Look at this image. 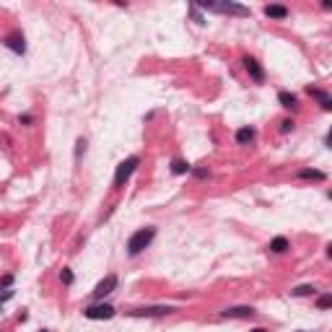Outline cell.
Segmentation results:
<instances>
[{
	"label": "cell",
	"instance_id": "cell-1",
	"mask_svg": "<svg viewBox=\"0 0 332 332\" xmlns=\"http://www.w3.org/2000/svg\"><path fill=\"white\" fill-rule=\"evenodd\" d=\"M156 239V229L153 226H145V229H138L130 239H127V254L130 257H135V254H140L143 249L150 247V241Z\"/></svg>",
	"mask_w": 332,
	"mask_h": 332
},
{
	"label": "cell",
	"instance_id": "cell-2",
	"mask_svg": "<svg viewBox=\"0 0 332 332\" xmlns=\"http://www.w3.org/2000/svg\"><path fill=\"white\" fill-rule=\"evenodd\" d=\"M138 163H140L138 156H130V158H125L122 163L117 166V172H114V187H117V190H119V187H125V182L132 177V172L138 169Z\"/></svg>",
	"mask_w": 332,
	"mask_h": 332
},
{
	"label": "cell",
	"instance_id": "cell-3",
	"mask_svg": "<svg viewBox=\"0 0 332 332\" xmlns=\"http://www.w3.org/2000/svg\"><path fill=\"white\" fill-rule=\"evenodd\" d=\"M200 8H208V11H221V13H231V16H249V8L239 6V3H200Z\"/></svg>",
	"mask_w": 332,
	"mask_h": 332
},
{
	"label": "cell",
	"instance_id": "cell-4",
	"mask_svg": "<svg viewBox=\"0 0 332 332\" xmlns=\"http://www.w3.org/2000/svg\"><path fill=\"white\" fill-rule=\"evenodd\" d=\"M83 314H86V319H112L114 316V306L112 304H91V306H86L83 309Z\"/></svg>",
	"mask_w": 332,
	"mask_h": 332
},
{
	"label": "cell",
	"instance_id": "cell-5",
	"mask_svg": "<svg viewBox=\"0 0 332 332\" xmlns=\"http://www.w3.org/2000/svg\"><path fill=\"white\" fill-rule=\"evenodd\" d=\"M223 319H252L254 316V309L252 306H229L221 311Z\"/></svg>",
	"mask_w": 332,
	"mask_h": 332
},
{
	"label": "cell",
	"instance_id": "cell-6",
	"mask_svg": "<svg viewBox=\"0 0 332 332\" xmlns=\"http://www.w3.org/2000/svg\"><path fill=\"white\" fill-rule=\"evenodd\" d=\"M3 44H6L11 52H16V55H24V52H26V42H24V34H21V32H11V34L3 39Z\"/></svg>",
	"mask_w": 332,
	"mask_h": 332
},
{
	"label": "cell",
	"instance_id": "cell-7",
	"mask_svg": "<svg viewBox=\"0 0 332 332\" xmlns=\"http://www.w3.org/2000/svg\"><path fill=\"white\" fill-rule=\"evenodd\" d=\"M114 288H117V275H107L104 280H99V283H96V288H94V298H104V296H109Z\"/></svg>",
	"mask_w": 332,
	"mask_h": 332
},
{
	"label": "cell",
	"instance_id": "cell-8",
	"mask_svg": "<svg viewBox=\"0 0 332 332\" xmlns=\"http://www.w3.org/2000/svg\"><path fill=\"white\" fill-rule=\"evenodd\" d=\"M174 306H143V309H132V316H163V314H172Z\"/></svg>",
	"mask_w": 332,
	"mask_h": 332
},
{
	"label": "cell",
	"instance_id": "cell-9",
	"mask_svg": "<svg viewBox=\"0 0 332 332\" xmlns=\"http://www.w3.org/2000/svg\"><path fill=\"white\" fill-rule=\"evenodd\" d=\"M244 68H247V73L252 75L254 83H262V81H265V70L260 68V63H257L254 57H244Z\"/></svg>",
	"mask_w": 332,
	"mask_h": 332
},
{
	"label": "cell",
	"instance_id": "cell-10",
	"mask_svg": "<svg viewBox=\"0 0 332 332\" xmlns=\"http://www.w3.org/2000/svg\"><path fill=\"white\" fill-rule=\"evenodd\" d=\"M254 135H257V132H254V127H239L236 130V143L239 145H247V143L254 140Z\"/></svg>",
	"mask_w": 332,
	"mask_h": 332
},
{
	"label": "cell",
	"instance_id": "cell-11",
	"mask_svg": "<svg viewBox=\"0 0 332 332\" xmlns=\"http://www.w3.org/2000/svg\"><path fill=\"white\" fill-rule=\"evenodd\" d=\"M265 16L267 19H285L288 16V8L285 6H265Z\"/></svg>",
	"mask_w": 332,
	"mask_h": 332
},
{
	"label": "cell",
	"instance_id": "cell-12",
	"mask_svg": "<svg viewBox=\"0 0 332 332\" xmlns=\"http://www.w3.org/2000/svg\"><path fill=\"white\" fill-rule=\"evenodd\" d=\"M309 94L311 96H316V99H319V104H322V109H332V96L329 94H324V91H319V88H309Z\"/></svg>",
	"mask_w": 332,
	"mask_h": 332
},
{
	"label": "cell",
	"instance_id": "cell-13",
	"mask_svg": "<svg viewBox=\"0 0 332 332\" xmlns=\"http://www.w3.org/2000/svg\"><path fill=\"white\" fill-rule=\"evenodd\" d=\"M270 249H273L275 254H283L285 249H288V239H285V236H275L273 241H270Z\"/></svg>",
	"mask_w": 332,
	"mask_h": 332
},
{
	"label": "cell",
	"instance_id": "cell-14",
	"mask_svg": "<svg viewBox=\"0 0 332 332\" xmlns=\"http://www.w3.org/2000/svg\"><path fill=\"white\" fill-rule=\"evenodd\" d=\"M298 177H301V179H314V182H322V179H324V172H316V169H301Z\"/></svg>",
	"mask_w": 332,
	"mask_h": 332
},
{
	"label": "cell",
	"instance_id": "cell-15",
	"mask_svg": "<svg viewBox=\"0 0 332 332\" xmlns=\"http://www.w3.org/2000/svg\"><path fill=\"white\" fill-rule=\"evenodd\" d=\"M190 169H192V166H190L187 161H182V158H174V161H172V172H174V174H187Z\"/></svg>",
	"mask_w": 332,
	"mask_h": 332
},
{
	"label": "cell",
	"instance_id": "cell-16",
	"mask_svg": "<svg viewBox=\"0 0 332 332\" xmlns=\"http://www.w3.org/2000/svg\"><path fill=\"white\" fill-rule=\"evenodd\" d=\"M278 101L283 104V107H296V96L288 94V91H280V94H278Z\"/></svg>",
	"mask_w": 332,
	"mask_h": 332
},
{
	"label": "cell",
	"instance_id": "cell-17",
	"mask_svg": "<svg viewBox=\"0 0 332 332\" xmlns=\"http://www.w3.org/2000/svg\"><path fill=\"white\" fill-rule=\"evenodd\" d=\"M314 291H316L314 285H298V288H293L291 293L293 296H314Z\"/></svg>",
	"mask_w": 332,
	"mask_h": 332
},
{
	"label": "cell",
	"instance_id": "cell-18",
	"mask_svg": "<svg viewBox=\"0 0 332 332\" xmlns=\"http://www.w3.org/2000/svg\"><path fill=\"white\" fill-rule=\"evenodd\" d=\"M316 306H319V309H329L332 306V296H319V298H316Z\"/></svg>",
	"mask_w": 332,
	"mask_h": 332
},
{
	"label": "cell",
	"instance_id": "cell-19",
	"mask_svg": "<svg viewBox=\"0 0 332 332\" xmlns=\"http://www.w3.org/2000/svg\"><path fill=\"white\" fill-rule=\"evenodd\" d=\"M60 280H63L65 285H73V273H70L68 267H63V273H60Z\"/></svg>",
	"mask_w": 332,
	"mask_h": 332
},
{
	"label": "cell",
	"instance_id": "cell-20",
	"mask_svg": "<svg viewBox=\"0 0 332 332\" xmlns=\"http://www.w3.org/2000/svg\"><path fill=\"white\" fill-rule=\"evenodd\" d=\"M252 332H267V329H262V327H257V329H252Z\"/></svg>",
	"mask_w": 332,
	"mask_h": 332
},
{
	"label": "cell",
	"instance_id": "cell-21",
	"mask_svg": "<svg viewBox=\"0 0 332 332\" xmlns=\"http://www.w3.org/2000/svg\"><path fill=\"white\" fill-rule=\"evenodd\" d=\"M42 332H47V329H42Z\"/></svg>",
	"mask_w": 332,
	"mask_h": 332
}]
</instances>
